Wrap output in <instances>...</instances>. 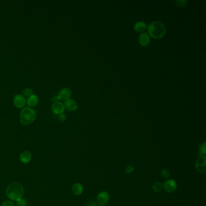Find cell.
<instances>
[{"instance_id": "obj_1", "label": "cell", "mask_w": 206, "mask_h": 206, "mask_svg": "<svg viewBox=\"0 0 206 206\" xmlns=\"http://www.w3.org/2000/svg\"><path fill=\"white\" fill-rule=\"evenodd\" d=\"M148 34L154 39H161L166 34V29L164 24L159 21L150 23L147 27Z\"/></svg>"}, {"instance_id": "obj_2", "label": "cell", "mask_w": 206, "mask_h": 206, "mask_svg": "<svg viewBox=\"0 0 206 206\" xmlns=\"http://www.w3.org/2000/svg\"><path fill=\"white\" fill-rule=\"evenodd\" d=\"M6 194L11 200L17 201L22 198L24 194V187L19 183H12L7 186L6 190Z\"/></svg>"}, {"instance_id": "obj_3", "label": "cell", "mask_w": 206, "mask_h": 206, "mask_svg": "<svg viewBox=\"0 0 206 206\" xmlns=\"http://www.w3.org/2000/svg\"><path fill=\"white\" fill-rule=\"evenodd\" d=\"M36 118V113L30 107L24 108L20 114V122L23 125H29L31 124Z\"/></svg>"}, {"instance_id": "obj_4", "label": "cell", "mask_w": 206, "mask_h": 206, "mask_svg": "<svg viewBox=\"0 0 206 206\" xmlns=\"http://www.w3.org/2000/svg\"><path fill=\"white\" fill-rule=\"evenodd\" d=\"M206 157L205 155L200 156L195 163L196 169L200 173H205L206 171Z\"/></svg>"}, {"instance_id": "obj_5", "label": "cell", "mask_w": 206, "mask_h": 206, "mask_svg": "<svg viewBox=\"0 0 206 206\" xmlns=\"http://www.w3.org/2000/svg\"><path fill=\"white\" fill-rule=\"evenodd\" d=\"M177 188V183L174 179H168L163 184L164 190L168 193H172L175 191Z\"/></svg>"}, {"instance_id": "obj_6", "label": "cell", "mask_w": 206, "mask_h": 206, "mask_svg": "<svg viewBox=\"0 0 206 206\" xmlns=\"http://www.w3.org/2000/svg\"><path fill=\"white\" fill-rule=\"evenodd\" d=\"M72 95V91L68 88H63L60 89L58 94L56 96L58 100L66 101L70 99Z\"/></svg>"}, {"instance_id": "obj_7", "label": "cell", "mask_w": 206, "mask_h": 206, "mask_svg": "<svg viewBox=\"0 0 206 206\" xmlns=\"http://www.w3.org/2000/svg\"><path fill=\"white\" fill-rule=\"evenodd\" d=\"M52 109L55 114L59 115L64 113L65 109V107L64 103H62L61 102L56 101L52 104Z\"/></svg>"}, {"instance_id": "obj_8", "label": "cell", "mask_w": 206, "mask_h": 206, "mask_svg": "<svg viewBox=\"0 0 206 206\" xmlns=\"http://www.w3.org/2000/svg\"><path fill=\"white\" fill-rule=\"evenodd\" d=\"M26 103V97L21 94H16L14 98V104L18 108H24Z\"/></svg>"}, {"instance_id": "obj_9", "label": "cell", "mask_w": 206, "mask_h": 206, "mask_svg": "<svg viewBox=\"0 0 206 206\" xmlns=\"http://www.w3.org/2000/svg\"><path fill=\"white\" fill-rule=\"evenodd\" d=\"M109 199V195L107 192H100L97 196V202L99 206H104L106 204Z\"/></svg>"}, {"instance_id": "obj_10", "label": "cell", "mask_w": 206, "mask_h": 206, "mask_svg": "<svg viewBox=\"0 0 206 206\" xmlns=\"http://www.w3.org/2000/svg\"><path fill=\"white\" fill-rule=\"evenodd\" d=\"M138 41L142 46L146 47L150 42V37L146 32H143L139 36Z\"/></svg>"}, {"instance_id": "obj_11", "label": "cell", "mask_w": 206, "mask_h": 206, "mask_svg": "<svg viewBox=\"0 0 206 206\" xmlns=\"http://www.w3.org/2000/svg\"><path fill=\"white\" fill-rule=\"evenodd\" d=\"M64 105L65 107L70 111H75L78 108V105L76 102L72 99H68L65 101Z\"/></svg>"}, {"instance_id": "obj_12", "label": "cell", "mask_w": 206, "mask_h": 206, "mask_svg": "<svg viewBox=\"0 0 206 206\" xmlns=\"http://www.w3.org/2000/svg\"><path fill=\"white\" fill-rule=\"evenodd\" d=\"M147 26L146 23L142 21L136 22L134 26V30L138 33H141L144 32V31L147 29Z\"/></svg>"}, {"instance_id": "obj_13", "label": "cell", "mask_w": 206, "mask_h": 206, "mask_svg": "<svg viewBox=\"0 0 206 206\" xmlns=\"http://www.w3.org/2000/svg\"><path fill=\"white\" fill-rule=\"evenodd\" d=\"M39 102V97L36 94H33L30 97L27 98L26 103L30 108H33L36 106Z\"/></svg>"}, {"instance_id": "obj_14", "label": "cell", "mask_w": 206, "mask_h": 206, "mask_svg": "<svg viewBox=\"0 0 206 206\" xmlns=\"http://www.w3.org/2000/svg\"><path fill=\"white\" fill-rule=\"evenodd\" d=\"M19 159H20V161L23 163L27 164L31 160V154L29 150H25L21 154Z\"/></svg>"}, {"instance_id": "obj_15", "label": "cell", "mask_w": 206, "mask_h": 206, "mask_svg": "<svg viewBox=\"0 0 206 206\" xmlns=\"http://www.w3.org/2000/svg\"><path fill=\"white\" fill-rule=\"evenodd\" d=\"M72 192L74 195H80L84 191L83 186L80 183H75L72 186Z\"/></svg>"}, {"instance_id": "obj_16", "label": "cell", "mask_w": 206, "mask_h": 206, "mask_svg": "<svg viewBox=\"0 0 206 206\" xmlns=\"http://www.w3.org/2000/svg\"><path fill=\"white\" fill-rule=\"evenodd\" d=\"M163 189V184L160 182L155 183L152 186V189L155 192L162 191Z\"/></svg>"}, {"instance_id": "obj_17", "label": "cell", "mask_w": 206, "mask_h": 206, "mask_svg": "<svg viewBox=\"0 0 206 206\" xmlns=\"http://www.w3.org/2000/svg\"><path fill=\"white\" fill-rule=\"evenodd\" d=\"M33 89L31 88H27V89H24L23 90V96L26 97H27V98L30 97L31 95H33Z\"/></svg>"}, {"instance_id": "obj_18", "label": "cell", "mask_w": 206, "mask_h": 206, "mask_svg": "<svg viewBox=\"0 0 206 206\" xmlns=\"http://www.w3.org/2000/svg\"><path fill=\"white\" fill-rule=\"evenodd\" d=\"M16 206H26L27 203L24 199L21 198L16 201Z\"/></svg>"}, {"instance_id": "obj_19", "label": "cell", "mask_w": 206, "mask_h": 206, "mask_svg": "<svg viewBox=\"0 0 206 206\" xmlns=\"http://www.w3.org/2000/svg\"><path fill=\"white\" fill-rule=\"evenodd\" d=\"M200 156H203L206 155V143H204L203 145H201L200 147Z\"/></svg>"}, {"instance_id": "obj_20", "label": "cell", "mask_w": 206, "mask_h": 206, "mask_svg": "<svg viewBox=\"0 0 206 206\" xmlns=\"http://www.w3.org/2000/svg\"><path fill=\"white\" fill-rule=\"evenodd\" d=\"M161 175L162 177L164 178H167L170 176V172L167 169H163L161 172Z\"/></svg>"}, {"instance_id": "obj_21", "label": "cell", "mask_w": 206, "mask_h": 206, "mask_svg": "<svg viewBox=\"0 0 206 206\" xmlns=\"http://www.w3.org/2000/svg\"><path fill=\"white\" fill-rule=\"evenodd\" d=\"M134 171V168L133 166H131V165L128 166L125 169V172L127 174H131V173L133 172Z\"/></svg>"}, {"instance_id": "obj_22", "label": "cell", "mask_w": 206, "mask_h": 206, "mask_svg": "<svg viewBox=\"0 0 206 206\" xmlns=\"http://www.w3.org/2000/svg\"><path fill=\"white\" fill-rule=\"evenodd\" d=\"M178 6H181V7H184L186 5V4L187 3V1L186 0H179V1H176Z\"/></svg>"}, {"instance_id": "obj_23", "label": "cell", "mask_w": 206, "mask_h": 206, "mask_svg": "<svg viewBox=\"0 0 206 206\" xmlns=\"http://www.w3.org/2000/svg\"><path fill=\"white\" fill-rule=\"evenodd\" d=\"M1 206H14V204L12 201L7 200V201H4L2 203Z\"/></svg>"}, {"instance_id": "obj_24", "label": "cell", "mask_w": 206, "mask_h": 206, "mask_svg": "<svg viewBox=\"0 0 206 206\" xmlns=\"http://www.w3.org/2000/svg\"><path fill=\"white\" fill-rule=\"evenodd\" d=\"M65 119H66V116L64 113L61 114H59V116H58V120L60 122H63L65 120Z\"/></svg>"}, {"instance_id": "obj_25", "label": "cell", "mask_w": 206, "mask_h": 206, "mask_svg": "<svg viewBox=\"0 0 206 206\" xmlns=\"http://www.w3.org/2000/svg\"></svg>"}, {"instance_id": "obj_26", "label": "cell", "mask_w": 206, "mask_h": 206, "mask_svg": "<svg viewBox=\"0 0 206 206\" xmlns=\"http://www.w3.org/2000/svg\"><path fill=\"white\" fill-rule=\"evenodd\" d=\"M86 206V205H85V206Z\"/></svg>"}]
</instances>
